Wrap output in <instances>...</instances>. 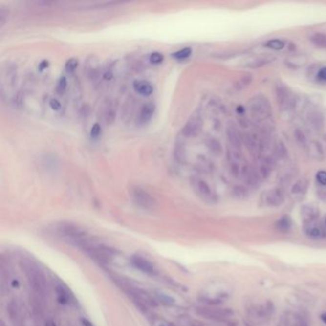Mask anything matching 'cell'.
Returning a JSON list of instances; mask_svg holds the SVG:
<instances>
[{"label": "cell", "mask_w": 326, "mask_h": 326, "mask_svg": "<svg viewBox=\"0 0 326 326\" xmlns=\"http://www.w3.org/2000/svg\"><path fill=\"white\" fill-rule=\"evenodd\" d=\"M247 319L254 326L265 324L274 314L275 308L271 302H250L246 307Z\"/></svg>", "instance_id": "obj_1"}, {"label": "cell", "mask_w": 326, "mask_h": 326, "mask_svg": "<svg viewBox=\"0 0 326 326\" xmlns=\"http://www.w3.org/2000/svg\"><path fill=\"white\" fill-rule=\"evenodd\" d=\"M22 266L33 290L41 296H43L46 291V280L43 272L34 262L28 260L22 261Z\"/></svg>", "instance_id": "obj_2"}, {"label": "cell", "mask_w": 326, "mask_h": 326, "mask_svg": "<svg viewBox=\"0 0 326 326\" xmlns=\"http://www.w3.org/2000/svg\"><path fill=\"white\" fill-rule=\"evenodd\" d=\"M133 202L143 210L152 211L156 207V200L141 187H132L130 191Z\"/></svg>", "instance_id": "obj_3"}, {"label": "cell", "mask_w": 326, "mask_h": 326, "mask_svg": "<svg viewBox=\"0 0 326 326\" xmlns=\"http://www.w3.org/2000/svg\"><path fill=\"white\" fill-rule=\"evenodd\" d=\"M197 314L206 319L220 323L229 322L233 317V312L229 309H219L215 307L197 308Z\"/></svg>", "instance_id": "obj_4"}, {"label": "cell", "mask_w": 326, "mask_h": 326, "mask_svg": "<svg viewBox=\"0 0 326 326\" xmlns=\"http://www.w3.org/2000/svg\"><path fill=\"white\" fill-rule=\"evenodd\" d=\"M249 109L253 118L258 121L266 119L271 113V107L264 96H258L249 104Z\"/></svg>", "instance_id": "obj_5"}, {"label": "cell", "mask_w": 326, "mask_h": 326, "mask_svg": "<svg viewBox=\"0 0 326 326\" xmlns=\"http://www.w3.org/2000/svg\"><path fill=\"white\" fill-rule=\"evenodd\" d=\"M193 189L198 197L208 204H215L217 202V196L208 183L201 178L194 177L191 181Z\"/></svg>", "instance_id": "obj_6"}, {"label": "cell", "mask_w": 326, "mask_h": 326, "mask_svg": "<svg viewBox=\"0 0 326 326\" xmlns=\"http://www.w3.org/2000/svg\"><path fill=\"white\" fill-rule=\"evenodd\" d=\"M127 293L129 296L133 300L135 304L139 305L140 308L142 309H148L151 306L154 305V302L152 299L150 297L148 293L143 291L142 289L139 288H133V286H127Z\"/></svg>", "instance_id": "obj_7"}, {"label": "cell", "mask_w": 326, "mask_h": 326, "mask_svg": "<svg viewBox=\"0 0 326 326\" xmlns=\"http://www.w3.org/2000/svg\"><path fill=\"white\" fill-rule=\"evenodd\" d=\"M58 231L62 236L65 237L66 239H70L78 243H83V239L86 237L85 232L80 227L71 223L60 224V226L58 227Z\"/></svg>", "instance_id": "obj_8"}, {"label": "cell", "mask_w": 326, "mask_h": 326, "mask_svg": "<svg viewBox=\"0 0 326 326\" xmlns=\"http://www.w3.org/2000/svg\"><path fill=\"white\" fill-rule=\"evenodd\" d=\"M279 326H308V324L301 314L288 311L282 316Z\"/></svg>", "instance_id": "obj_9"}, {"label": "cell", "mask_w": 326, "mask_h": 326, "mask_svg": "<svg viewBox=\"0 0 326 326\" xmlns=\"http://www.w3.org/2000/svg\"><path fill=\"white\" fill-rule=\"evenodd\" d=\"M202 125H203V122H202V119H201L200 115L199 114H194L189 119V121L187 122L185 127L183 128L182 133L186 137L196 136L201 130Z\"/></svg>", "instance_id": "obj_10"}, {"label": "cell", "mask_w": 326, "mask_h": 326, "mask_svg": "<svg viewBox=\"0 0 326 326\" xmlns=\"http://www.w3.org/2000/svg\"><path fill=\"white\" fill-rule=\"evenodd\" d=\"M131 264L136 269H138L139 271H141L144 274L153 276L156 273V270H155L152 263L151 261H148L147 259L142 258L141 256H133L131 258Z\"/></svg>", "instance_id": "obj_11"}, {"label": "cell", "mask_w": 326, "mask_h": 326, "mask_svg": "<svg viewBox=\"0 0 326 326\" xmlns=\"http://www.w3.org/2000/svg\"><path fill=\"white\" fill-rule=\"evenodd\" d=\"M304 231L306 236L315 239H324L326 236V232L324 230V228L320 224H317L316 221L304 223Z\"/></svg>", "instance_id": "obj_12"}, {"label": "cell", "mask_w": 326, "mask_h": 326, "mask_svg": "<svg viewBox=\"0 0 326 326\" xmlns=\"http://www.w3.org/2000/svg\"><path fill=\"white\" fill-rule=\"evenodd\" d=\"M284 195L280 189H273L265 196V204L270 207H280L284 203Z\"/></svg>", "instance_id": "obj_13"}, {"label": "cell", "mask_w": 326, "mask_h": 326, "mask_svg": "<svg viewBox=\"0 0 326 326\" xmlns=\"http://www.w3.org/2000/svg\"><path fill=\"white\" fill-rule=\"evenodd\" d=\"M226 134L229 140L230 145L233 147L234 150L241 152L242 148V143H241V138H240L239 133L238 130L236 129L235 126H228L226 130Z\"/></svg>", "instance_id": "obj_14"}, {"label": "cell", "mask_w": 326, "mask_h": 326, "mask_svg": "<svg viewBox=\"0 0 326 326\" xmlns=\"http://www.w3.org/2000/svg\"><path fill=\"white\" fill-rule=\"evenodd\" d=\"M277 98L279 105L283 109H287L288 105L291 102V92L289 88L285 87L283 84H279L277 86Z\"/></svg>", "instance_id": "obj_15"}, {"label": "cell", "mask_w": 326, "mask_h": 326, "mask_svg": "<svg viewBox=\"0 0 326 326\" xmlns=\"http://www.w3.org/2000/svg\"><path fill=\"white\" fill-rule=\"evenodd\" d=\"M320 217V211L318 208L312 205H304L302 208V217L304 223H310L316 221Z\"/></svg>", "instance_id": "obj_16"}, {"label": "cell", "mask_w": 326, "mask_h": 326, "mask_svg": "<svg viewBox=\"0 0 326 326\" xmlns=\"http://www.w3.org/2000/svg\"><path fill=\"white\" fill-rule=\"evenodd\" d=\"M308 152L310 156L317 161L321 162L325 159V151L322 145L317 141H311L308 144Z\"/></svg>", "instance_id": "obj_17"}, {"label": "cell", "mask_w": 326, "mask_h": 326, "mask_svg": "<svg viewBox=\"0 0 326 326\" xmlns=\"http://www.w3.org/2000/svg\"><path fill=\"white\" fill-rule=\"evenodd\" d=\"M133 88L138 94L148 97L153 93L152 85L148 81H136L133 84Z\"/></svg>", "instance_id": "obj_18"}, {"label": "cell", "mask_w": 326, "mask_h": 326, "mask_svg": "<svg viewBox=\"0 0 326 326\" xmlns=\"http://www.w3.org/2000/svg\"><path fill=\"white\" fill-rule=\"evenodd\" d=\"M154 111H155V106L152 103L144 105L143 108L141 109V111H140V114H139L140 124L144 125V124H147L148 122H150L152 118Z\"/></svg>", "instance_id": "obj_19"}, {"label": "cell", "mask_w": 326, "mask_h": 326, "mask_svg": "<svg viewBox=\"0 0 326 326\" xmlns=\"http://www.w3.org/2000/svg\"><path fill=\"white\" fill-rule=\"evenodd\" d=\"M308 120L310 124L317 130H323L324 125H325V120H324V116L322 115V113H320L319 111H311L308 115Z\"/></svg>", "instance_id": "obj_20"}, {"label": "cell", "mask_w": 326, "mask_h": 326, "mask_svg": "<svg viewBox=\"0 0 326 326\" xmlns=\"http://www.w3.org/2000/svg\"><path fill=\"white\" fill-rule=\"evenodd\" d=\"M285 62L286 65L291 68H300L307 64L308 58L305 55H294L286 59Z\"/></svg>", "instance_id": "obj_21"}, {"label": "cell", "mask_w": 326, "mask_h": 326, "mask_svg": "<svg viewBox=\"0 0 326 326\" xmlns=\"http://www.w3.org/2000/svg\"><path fill=\"white\" fill-rule=\"evenodd\" d=\"M308 185H309V181L306 178L300 179L292 187V189H291L292 195L295 196H304L306 193L307 189H308Z\"/></svg>", "instance_id": "obj_22"}, {"label": "cell", "mask_w": 326, "mask_h": 326, "mask_svg": "<svg viewBox=\"0 0 326 326\" xmlns=\"http://www.w3.org/2000/svg\"><path fill=\"white\" fill-rule=\"evenodd\" d=\"M246 182L247 184L256 189L261 186V177L254 169H247L246 171Z\"/></svg>", "instance_id": "obj_23"}, {"label": "cell", "mask_w": 326, "mask_h": 326, "mask_svg": "<svg viewBox=\"0 0 326 326\" xmlns=\"http://www.w3.org/2000/svg\"><path fill=\"white\" fill-rule=\"evenodd\" d=\"M174 158L178 163L184 164L186 162V150L185 145L181 141H177L174 147Z\"/></svg>", "instance_id": "obj_24"}, {"label": "cell", "mask_w": 326, "mask_h": 326, "mask_svg": "<svg viewBox=\"0 0 326 326\" xmlns=\"http://www.w3.org/2000/svg\"><path fill=\"white\" fill-rule=\"evenodd\" d=\"M115 118H116V111L114 109V106L111 103H108L104 109V119L106 124L108 125L113 124Z\"/></svg>", "instance_id": "obj_25"}, {"label": "cell", "mask_w": 326, "mask_h": 326, "mask_svg": "<svg viewBox=\"0 0 326 326\" xmlns=\"http://www.w3.org/2000/svg\"><path fill=\"white\" fill-rule=\"evenodd\" d=\"M310 41L315 44L317 47L326 48V35L324 33H315L310 37Z\"/></svg>", "instance_id": "obj_26"}, {"label": "cell", "mask_w": 326, "mask_h": 326, "mask_svg": "<svg viewBox=\"0 0 326 326\" xmlns=\"http://www.w3.org/2000/svg\"><path fill=\"white\" fill-rule=\"evenodd\" d=\"M292 227V220L290 217L285 216L277 222V228L282 232H287Z\"/></svg>", "instance_id": "obj_27"}, {"label": "cell", "mask_w": 326, "mask_h": 326, "mask_svg": "<svg viewBox=\"0 0 326 326\" xmlns=\"http://www.w3.org/2000/svg\"><path fill=\"white\" fill-rule=\"evenodd\" d=\"M207 146L212 152L217 156L222 153V147L220 143L216 139H209L207 142Z\"/></svg>", "instance_id": "obj_28"}, {"label": "cell", "mask_w": 326, "mask_h": 326, "mask_svg": "<svg viewBox=\"0 0 326 326\" xmlns=\"http://www.w3.org/2000/svg\"><path fill=\"white\" fill-rule=\"evenodd\" d=\"M252 79H253L252 75H250V74H246L245 76L241 77L239 80L237 82L236 87H237L239 90H240V89H243V88H245V87L250 86V84L252 83Z\"/></svg>", "instance_id": "obj_29"}, {"label": "cell", "mask_w": 326, "mask_h": 326, "mask_svg": "<svg viewBox=\"0 0 326 326\" xmlns=\"http://www.w3.org/2000/svg\"><path fill=\"white\" fill-rule=\"evenodd\" d=\"M56 291H57L58 300H59L60 304H66L69 302V296L67 294V291H66L65 288H63L62 286H58V288H57Z\"/></svg>", "instance_id": "obj_30"}, {"label": "cell", "mask_w": 326, "mask_h": 326, "mask_svg": "<svg viewBox=\"0 0 326 326\" xmlns=\"http://www.w3.org/2000/svg\"><path fill=\"white\" fill-rule=\"evenodd\" d=\"M233 195L238 199H245L249 196L248 190L243 186H236L233 190Z\"/></svg>", "instance_id": "obj_31"}, {"label": "cell", "mask_w": 326, "mask_h": 326, "mask_svg": "<svg viewBox=\"0 0 326 326\" xmlns=\"http://www.w3.org/2000/svg\"><path fill=\"white\" fill-rule=\"evenodd\" d=\"M192 52H193L192 49L190 47H187V48H184L182 50H179L176 53H174L173 56L177 60H186L192 55Z\"/></svg>", "instance_id": "obj_32"}, {"label": "cell", "mask_w": 326, "mask_h": 326, "mask_svg": "<svg viewBox=\"0 0 326 326\" xmlns=\"http://www.w3.org/2000/svg\"><path fill=\"white\" fill-rule=\"evenodd\" d=\"M272 60L273 59H270V58H260V59H257L256 61L252 62L251 64H249L248 67L254 68V69L261 68L262 66L266 65L267 64H269Z\"/></svg>", "instance_id": "obj_33"}, {"label": "cell", "mask_w": 326, "mask_h": 326, "mask_svg": "<svg viewBox=\"0 0 326 326\" xmlns=\"http://www.w3.org/2000/svg\"><path fill=\"white\" fill-rule=\"evenodd\" d=\"M294 135H295V138H296V141L303 147H306L307 146V139H306V136H305L304 131L301 130L300 129H297L295 132H294Z\"/></svg>", "instance_id": "obj_34"}, {"label": "cell", "mask_w": 326, "mask_h": 326, "mask_svg": "<svg viewBox=\"0 0 326 326\" xmlns=\"http://www.w3.org/2000/svg\"><path fill=\"white\" fill-rule=\"evenodd\" d=\"M284 43L283 41H280V40H271L269 41L267 43H266V46L269 47V48H272L274 50H281L283 49L284 47Z\"/></svg>", "instance_id": "obj_35"}, {"label": "cell", "mask_w": 326, "mask_h": 326, "mask_svg": "<svg viewBox=\"0 0 326 326\" xmlns=\"http://www.w3.org/2000/svg\"><path fill=\"white\" fill-rule=\"evenodd\" d=\"M271 172H272V166L264 163L260 169V175L262 178L266 179V178L269 177V175L271 174Z\"/></svg>", "instance_id": "obj_36"}, {"label": "cell", "mask_w": 326, "mask_h": 326, "mask_svg": "<svg viewBox=\"0 0 326 326\" xmlns=\"http://www.w3.org/2000/svg\"><path fill=\"white\" fill-rule=\"evenodd\" d=\"M78 65H79V62H78V60L72 58V59H70V60H68V61L66 62V70H67V72H70V73H71V72H74V71L77 69Z\"/></svg>", "instance_id": "obj_37"}, {"label": "cell", "mask_w": 326, "mask_h": 326, "mask_svg": "<svg viewBox=\"0 0 326 326\" xmlns=\"http://www.w3.org/2000/svg\"><path fill=\"white\" fill-rule=\"evenodd\" d=\"M150 61L154 64V65H159L161 64L163 61H164V56L161 54V53H158V52H154L151 57H150Z\"/></svg>", "instance_id": "obj_38"}, {"label": "cell", "mask_w": 326, "mask_h": 326, "mask_svg": "<svg viewBox=\"0 0 326 326\" xmlns=\"http://www.w3.org/2000/svg\"><path fill=\"white\" fill-rule=\"evenodd\" d=\"M152 326H173V325L163 318H154Z\"/></svg>", "instance_id": "obj_39"}, {"label": "cell", "mask_w": 326, "mask_h": 326, "mask_svg": "<svg viewBox=\"0 0 326 326\" xmlns=\"http://www.w3.org/2000/svg\"><path fill=\"white\" fill-rule=\"evenodd\" d=\"M276 154H277L280 158H284V157H286V155H287V150H286V148H285V146H284V144H283V142H280L279 145L277 146Z\"/></svg>", "instance_id": "obj_40"}, {"label": "cell", "mask_w": 326, "mask_h": 326, "mask_svg": "<svg viewBox=\"0 0 326 326\" xmlns=\"http://www.w3.org/2000/svg\"><path fill=\"white\" fill-rule=\"evenodd\" d=\"M67 87V81H66V78L65 76H62L59 80V83H58V86H57V90L59 93H63Z\"/></svg>", "instance_id": "obj_41"}, {"label": "cell", "mask_w": 326, "mask_h": 326, "mask_svg": "<svg viewBox=\"0 0 326 326\" xmlns=\"http://www.w3.org/2000/svg\"><path fill=\"white\" fill-rule=\"evenodd\" d=\"M8 19V11L5 10L3 7L0 8V27L2 28Z\"/></svg>", "instance_id": "obj_42"}, {"label": "cell", "mask_w": 326, "mask_h": 326, "mask_svg": "<svg viewBox=\"0 0 326 326\" xmlns=\"http://www.w3.org/2000/svg\"><path fill=\"white\" fill-rule=\"evenodd\" d=\"M101 130H102L101 126H100L99 124H95V125L92 127V129H91V132H90L91 137H93V138H97V137H99L100 134H101Z\"/></svg>", "instance_id": "obj_43"}, {"label": "cell", "mask_w": 326, "mask_h": 326, "mask_svg": "<svg viewBox=\"0 0 326 326\" xmlns=\"http://www.w3.org/2000/svg\"><path fill=\"white\" fill-rule=\"evenodd\" d=\"M231 171H232V174L235 177H239L240 174L239 165L237 162H232Z\"/></svg>", "instance_id": "obj_44"}, {"label": "cell", "mask_w": 326, "mask_h": 326, "mask_svg": "<svg viewBox=\"0 0 326 326\" xmlns=\"http://www.w3.org/2000/svg\"><path fill=\"white\" fill-rule=\"evenodd\" d=\"M317 180L321 185L326 186V172H319L317 174Z\"/></svg>", "instance_id": "obj_45"}, {"label": "cell", "mask_w": 326, "mask_h": 326, "mask_svg": "<svg viewBox=\"0 0 326 326\" xmlns=\"http://www.w3.org/2000/svg\"><path fill=\"white\" fill-rule=\"evenodd\" d=\"M50 108L54 110H59L61 109V103L56 99H52L50 101Z\"/></svg>", "instance_id": "obj_46"}, {"label": "cell", "mask_w": 326, "mask_h": 326, "mask_svg": "<svg viewBox=\"0 0 326 326\" xmlns=\"http://www.w3.org/2000/svg\"><path fill=\"white\" fill-rule=\"evenodd\" d=\"M317 195L319 196V198L324 201V202H326V190H319Z\"/></svg>", "instance_id": "obj_47"}, {"label": "cell", "mask_w": 326, "mask_h": 326, "mask_svg": "<svg viewBox=\"0 0 326 326\" xmlns=\"http://www.w3.org/2000/svg\"><path fill=\"white\" fill-rule=\"evenodd\" d=\"M318 76H319V78H320V79H322V80H325V81H326V67H325V68H322V69L319 71V73H318Z\"/></svg>", "instance_id": "obj_48"}, {"label": "cell", "mask_w": 326, "mask_h": 326, "mask_svg": "<svg viewBox=\"0 0 326 326\" xmlns=\"http://www.w3.org/2000/svg\"><path fill=\"white\" fill-rule=\"evenodd\" d=\"M48 65H49V63H48V61H43L41 65H40V69L41 70H43V69H46L47 67H48Z\"/></svg>", "instance_id": "obj_49"}, {"label": "cell", "mask_w": 326, "mask_h": 326, "mask_svg": "<svg viewBox=\"0 0 326 326\" xmlns=\"http://www.w3.org/2000/svg\"><path fill=\"white\" fill-rule=\"evenodd\" d=\"M82 324H83V326H94L89 321H87V320H83Z\"/></svg>", "instance_id": "obj_50"}, {"label": "cell", "mask_w": 326, "mask_h": 326, "mask_svg": "<svg viewBox=\"0 0 326 326\" xmlns=\"http://www.w3.org/2000/svg\"><path fill=\"white\" fill-rule=\"evenodd\" d=\"M45 326H57V325H56V323L53 322V321H47V322L45 323Z\"/></svg>", "instance_id": "obj_51"}, {"label": "cell", "mask_w": 326, "mask_h": 326, "mask_svg": "<svg viewBox=\"0 0 326 326\" xmlns=\"http://www.w3.org/2000/svg\"><path fill=\"white\" fill-rule=\"evenodd\" d=\"M322 320H323V322L326 325V313L322 315Z\"/></svg>", "instance_id": "obj_52"}, {"label": "cell", "mask_w": 326, "mask_h": 326, "mask_svg": "<svg viewBox=\"0 0 326 326\" xmlns=\"http://www.w3.org/2000/svg\"><path fill=\"white\" fill-rule=\"evenodd\" d=\"M324 140H325V141H326V135H325V136H324Z\"/></svg>", "instance_id": "obj_53"}, {"label": "cell", "mask_w": 326, "mask_h": 326, "mask_svg": "<svg viewBox=\"0 0 326 326\" xmlns=\"http://www.w3.org/2000/svg\"><path fill=\"white\" fill-rule=\"evenodd\" d=\"M4 326V324H3V322H1V326Z\"/></svg>", "instance_id": "obj_54"}, {"label": "cell", "mask_w": 326, "mask_h": 326, "mask_svg": "<svg viewBox=\"0 0 326 326\" xmlns=\"http://www.w3.org/2000/svg\"></svg>", "instance_id": "obj_55"}]
</instances>
